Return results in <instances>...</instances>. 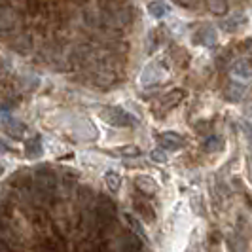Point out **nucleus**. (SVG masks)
I'll return each mask as SVG.
<instances>
[{
    "label": "nucleus",
    "instance_id": "f257e3e1",
    "mask_svg": "<svg viewBox=\"0 0 252 252\" xmlns=\"http://www.w3.org/2000/svg\"><path fill=\"white\" fill-rule=\"evenodd\" d=\"M0 252H152L112 195L70 167L15 169L2 182Z\"/></svg>",
    "mask_w": 252,
    "mask_h": 252
}]
</instances>
